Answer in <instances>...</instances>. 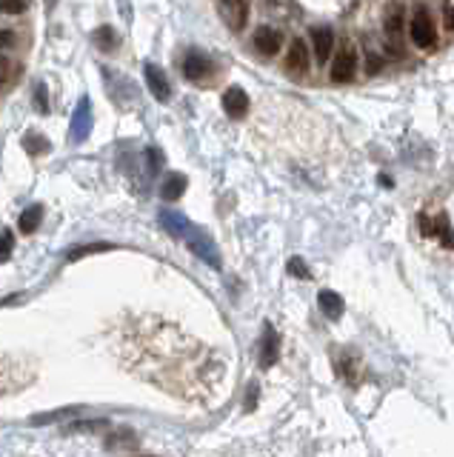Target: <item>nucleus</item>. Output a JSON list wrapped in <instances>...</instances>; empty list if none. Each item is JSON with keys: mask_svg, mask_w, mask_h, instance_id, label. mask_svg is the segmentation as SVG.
<instances>
[{"mask_svg": "<svg viewBox=\"0 0 454 457\" xmlns=\"http://www.w3.org/2000/svg\"><path fill=\"white\" fill-rule=\"evenodd\" d=\"M34 103H37V112H49V100H46V86H44V83H40V86L34 89Z\"/></svg>", "mask_w": 454, "mask_h": 457, "instance_id": "cd10ccee", "label": "nucleus"}, {"mask_svg": "<svg viewBox=\"0 0 454 457\" xmlns=\"http://www.w3.org/2000/svg\"><path fill=\"white\" fill-rule=\"evenodd\" d=\"M77 411H84V406H63V409H55V411H44V414L29 418V426H49V423L63 420L66 414H77Z\"/></svg>", "mask_w": 454, "mask_h": 457, "instance_id": "f3484780", "label": "nucleus"}, {"mask_svg": "<svg viewBox=\"0 0 454 457\" xmlns=\"http://www.w3.org/2000/svg\"><path fill=\"white\" fill-rule=\"evenodd\" d=\"M9 72H12V63L6 60V58H0V86L9 80Z\"/></svg>", "mask_w": 454, "mask_h": 457, "instance_id": "7c9ffc66", "label": "nucleus"}, {"mask_svg": "<svg viewBox=\"0 0 454 457\" xmlns=\"http://www.w3.org/2000/svg\"><path fill=\"white\" fill-rule=\"evenodd\" d=\"M411 40H415V46H420V49H432L434 44H437V26H434V20H432V15L420 6L418 12H415V18H411Z\"/></svg>", "mask_w": 454, "mask_h": 457, "instance_id": "f03ea898", "label": "nucleus"}, {"mask_svg": "<svg viewBox=\"0 0 454 457\" xmlns=\"http://www.w3.org/2000/svg\"><path fill=\"white\" fill-rule=\"evenodd\" d=\"M44 206L40 203H34V206H29V209L20 215V220H18V229L23 232V234H32V232H37V226L44 223Z\"/></svg>", "mask_w": 454, "mask_h": 457, "instance_id": "a211bd4d", "label": "nucleus"}, {"mask_svg": "<svg viewBox=\"0 0 454 457\" xmlns=\"http://www.w3.org/2000/svg\"><path fill=\"white\" fill-rule=\"evenodd\" d=\"M338 375L349 383V386H357L360 380H363V363H360V355H354V352H340V357H338Z\"/></svg>", "mask_w": 454, "mask_h": 457, "instance_id": "0eeeda50", "label": "nucleus"}, {"mask_svg": "<svg viewBox=\"0 0 454 457\" xmlns=\"http://www.w3.org/2000/svg\"><path fill=\"white\" fill-rule=\"evenodd\" d=\"M12 246H15L12 232H0V263H4V260L12 255Z\"/></svg>", "mask_w": 454, "mask_h": 457, "instance_id": "bb28decb", "label": "nucleus"}, {"mask_svg": "<svg viewBox=\"0 0 454 457\" xmlns=\"http://www.w3.org/2000/svg\"><path fill=\"white\" fill-rule=\"evenodd\" d=\"M92 132V103L89 98H84L74 109V117H72V143H84Z\"/></svg>", "mask_w": 454, "mask_h": 457, "instance_id": "423d86ee", "label": "nucleus"}, {"mask_svg": "<svg viewBox=\"0 0 454 457\" xmlns=\"http://www.w3.org/2000/svg\"><path fill=\"white\" fill-rule=\"evenodd\" d=\"M403 18H406L403 6L389 4V9H386V37H389V49L394 55L403 52Z\"/></svg>", "mask_w": 454, "mask_h": 457, "instance_id": "39448f33", "label": "nucleus"}, {"mask_svg": "<svg viewBox=\"0 0 454 457\" xmlns=\"http://www.w3.org/2000/svg\"><path fill=\"white\" fill-rule=\"evenodd\" d=\"M280 357V338L272 323L263 326V338H260V366L263 369H272Z\"/></svg>", "mask_w": 454, "mask_h": 457, "instance_id": "6e6552de", "label": "nucleus"}, {"mask_svg": "<svg viewBox=\"0 0 454 457\" xmlns=\"http://www.w3.org/2000/svg\"><path fill=\"white\" fill-rule=\"evenodd\" d=\"M95 46L100 49V52H114V46H117V32L112 29V26H100V29H95Z\"/></svg>", "mask_w": 454, "mask_h": 457, "instance_id": "412c9836", "label": "nucleus"}, {"mask_svg": "<svg viewBox=\"0 0 454 457\" xmlns=\"http://www.w3.org/2000/svg\"><path fill=\"white\" fill-rule=\"evenodd\" d=\"M183 240H186V246L192 249V252L203 260V263H209L212 269H220V252H218V246H215V240L206 234L203 229H194V226H189V232L183 234Z\"/></svg>", "mask_w": 454, "mask_h": 457, "instance_id": "f257e3e1", "label": "nucleus"}, {"mask_svg": "<svg viewBox=\"0 0 454 457\" xmlns=\"http://www.w3.org/2000/svg\"><path fill=\"white\" fill-rule=\"evenodd\" d=\"M143 77H146V86H149V92H152L154 100L166 103V100L172 98L169 77H166V72H163L157 63H146V66H143Z\"/></svg>", "mask_w": 454, "mask_h": 457, "instance_id": "20e7f679", "label": "nucleus"}, {"mask_svg": "<svg viewBox=\"0 0 454 457\" xmlns=\"http://www.w3.org/2000/svg\"><path fill=\"white\" fill-rule=\"evenodd\" d=\"M109 249H114V246H112V243H86V246H74L66 258H69V260H80V258L95 255V252H109Z\"/></svg>", "mask_w": 454, "mask_h": 457, "instance_id": "4be33fe9", "label": "nucleus"}, {"mask_svg": "<svg viewBox=\"0 0 454 457\" xmlns=\"http://www.w3.org/2000/svg\"><path fill=\"white\" fill-rule=\"evenodd\" d=\"M312 46H314L317 63H326L328 55H332V46H335V32L328 26H314L312 29Z\"/></svg>", "mask_w": 454, "mask_h": 457, "instance_id": "f8f14e48", "label": "nucleus"}, {"mask_svg": "<svg viewBox=\"0 0 454 457\" xmlns=\"http://www.w3.org/2000/svg\"><path fill=\"white\" fill-rule=\"evenodd\" d=\"M223 109L232 120H240L246 117V112H249V95H246L240 86H232L223 92Z\"/></svg>", "mask_w": 454, "mask_h": 457, "instance_id": "9d476101", "label": "nucleus"}, {"mask_svg": "<svg viewBox=\"0 0 454 457\" xmlns=\"http://www.w3.org/2000/svg\"><path fill=\"white\" fill-rule=\"evenodd\" d=\"M288 274H295L298 280H309L312 277V272L306 269V263H303V258H292V260H288Z\"/></svg>", "mask_w": 454, "mask_h": 457, "instance_id": "393cba45", "label": "nucleus"}, {"mask_svg": "<svg viewBox=\"0 0 454 457\" xmlns=\"http://www.w3.org/2000/svg\"><path fill=\"white\" fill-rule=\"evenodd\" d=\"M15 46V32L0 29V49H12Z\"/></svg>", "mask_w": 454, "mask_h": 457, "instance_id": "c85d7f7f", "label": "nucleus"}, {"mask_svg": "<svg viewBox=\"0 0 454 457\" xmlns=\"http://www.w3.org/2000/svg\"><path fill=\"white\" fill-rule=\"evenodd\" d=\"M317 306H320V312H323L328 320H338V317L343 314V309H346L343 298H340L338 292H332V289H323V292L317 295Z\"/></svg>", "mask_w": 454, "mask_h": 457, "instance_id": "4468645a", "label": "nucleus"}, {"mask_svg": "<svg viewBox=\"0 0 454 457\" xmlns=\"http://www.w3.org/2000/svg\"><path fill=\"white\" fill-rule=\"evenodd\" d=\"M434 234L443 240L446 249H454V229H451V223H448L446 218H440V220L434 223Z\"/></svg>", "mask_w": 454, "mask_h": 457, "instance_id": "5701e85b", "label": "nucleus"}, {"mask_svg": "<svg viewBox=\"0 0 454 457\" xmlns=\"http://www.w3.org/2000/svg\"><path fill=\"white\" fill-rule=\"evenodd\" d=\"M160 223H163V229H166L172 237H183L186 232H189V220L183 218V215H178V212H160Z\"/></svg>", "mask_w": 454, "mask_h": 457, "instance_id": "6ab92c4d", "label": "nucleus"}, {"mask_svg": "<svg viewBox=\"0 0 454 457\" xmlns=\"http://www.w3.org/2000/svg\"><path fill=\"white\" fill-rule=\"evenodd\" d=\"M106 426H109V420H106V418L74 420V423H69V426L63 429V435H89V432H100V429H106Z\"/></svg>", "mask_w": 454, "mask_h": 457, "instance_id": "aec40b11", "label": "nucleus"}, {"mask_svg": "<svg viewBox=\"0 0 454 457\" xmlns=\"http://www.w3.org/2000/svg\"><path fill=\"white\" fill-rule=\"evenodd\" d=\"M354 74H357V49L352 44H343L332 63V83H349L354 80Z\"/></svg>", "mask_w": 454, "mask_h": 457, "instance_id": "7ed1b4c3", "label": "nucleus"}, {"mask_svg": "<svg viewBox=\"0 0 454 457\" xmlns=\"http://www.w3.org/2000/svg\"><path fill=\"white\" fill-rule=\"evenodd\" d=\"M286 66L292 69V72H303L309 66V46H306V40H292L288 55H286Z\"/></svg>", "mask_w": 454, "mask_h": 457, "instance_id": "2eb2a0df", "label": "nucleus"}, {"mask_svg": "<svg viewBox=\"0 0 454 457\" xmlns=\"http://www.w3.org/2000/svg\"><path fill=\"white\" fill-rule=\"evenodd\" d=\"M186 186H189V180L180 172H172V175H166V180H163L160 194H163V200H180L183 192H186Z\"/></svg>", "mask_w": 454, "mask_h": 457, "instance_id": "dca6fc26", "label": "nucleus"}, {"mask_svg": "<svg viewBox=\"0 0 454 457\" xmlns=\"http://www.w3.org/2000/svg\"><path fill=\"white\" fill-rule=\"evenodd\" d=\"M146 160H149V169L152 172H160V152L157 149H149L146 152Z\"/></svg>", "mask_w": 454, "mask_h": 457, "instance_id": "c756f323", "label": "nucleus"}, {"mask_svg": "<svg viewBox=\"0 0 454 457\" xmlns=\"http://www.w3.org/2000/svg\"><path fill=\"white\" fill-rule=\"evenodd\" d=\"M380 69H383V60H378L375 55H371V58H368V74H378Z\"/></svg>", "mask_w": 454, "mask_h": 457, "instance_id": "473e14b6", "label": "nucleus"}, {"mask_svg": "<svg viewBox=\"0 0 454 457\" xmlns=\"http://www.w3.org/2000/svg\"><path fill=\"white\" fill-rule=\"evenodd\" d=\"M209 69H212V63L203 52H189L183 60V74H186V80H194V83L209 74Z\"/></svg>", "mask_w": 454, "mask_h": 457, "instance_id": "ddd939ff", "label": "nucleus"}, {"mask_svg": "<svg viewBox=\"0 0 454 457\" xmlns=\"http://www.w3.org/2000/svg\"><path fill=\"white\" fill-rule=\"evenodd\" d=\"M0 12H6V15H23L26 12V0H0Z\"/></svg>", "mask_w": 454, "mask_h": 457, "instance_id": "a878e982", "label": "nucleus"}, {"mask_svg": "<svg viewBox=\"0 0 454 457\" xmlns=\"http://www.w3.org/2000/svg\"><path fill=\"white\" fill-rule=\"evenodd\" d=\"M23 146H26L29 154H44V152L49 149V143L40 138V135H26V138H23Z\"/></svg>", "mask_w": 454, "mask_h": 457, "instance_id": "b1692460", "label": "nucleus"}, {"mask_svg": "<svg viewBox=\"0 0 454 457\" xmlns=\"http://www.w3.org/2000/svg\"><path fill=\"white\" fill-rule=\"evenodd\" d=\"M220 15L226 18L229 29L240 32L249 18V0H220Z\"/></svg>", "mask_w": 454, "mask_h": 457, "instance_id": "1a4fd4ad", "label": "nucleus"}, {"mask_svg": "<svg viewBox=\"0 0 454 457\" xmlns=\"http://www.w3.org/2000/svg\"><path fill=\"white\" fill-rule=\"evenodd\" d=\"M258 392H260L258 383H252V386H249V400H246V411H252V409H255V403H258Z\"/></svg>", "mask_w": 454, "mask_h": 457, "instance_id": "2f4dec72", "label": "nucleus"}, {"mask_svg": "<svg viewBox=\"0 0 454 457\" xmlns=\"http://www.w3.org/2000/svg\"><path fill=\"white\" fill-rule=\"evenodd\" d=\"M280 44H283V34H280L277 29H272V26H260V29L255 32V49H258L260 55H266V58L277 55V52H280Z\"/></svg>", "mask_w": 454, "mask_h": 457, "instance_id": "9b49d317", "label": "nucleus"}]
</instances>
